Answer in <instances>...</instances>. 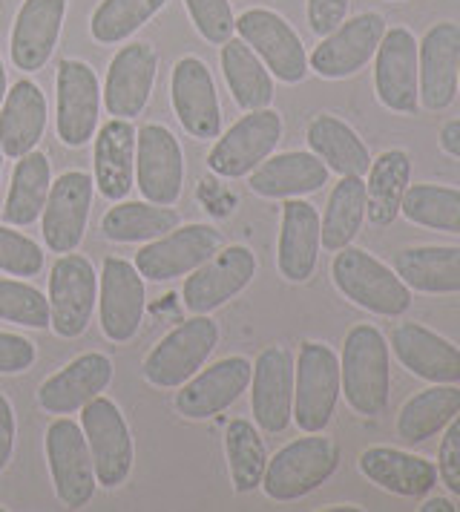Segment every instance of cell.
<instances>
[{"instance_id":"1","label":"cell","mask_w":460,"mask_h":512,"mask_svg":"<svg viewBox=\"0 0 460 512\" xmlns=\"http://www.w3.org/2000/svg\"><path fill=\"white\" fill-rule=\"evenodd\" d=\"M391 392V354L380 328L360 323L345 334L340 354V395L363 415L377 418L386 412Z\"/></svg>"},{"instance_id":"2","label":"cell","mask_w":460,"mask_h":512,"mask_svg":"<svg viewBox=\"0 0 460 512\" xmlns=\"http://www.w3.org/2000/svg\"><path fill=\"white\" fill-rule=\"evenodd\" d=\"M331 280L348 303L380 317H400L412 305V288L363 248H340L331 262Z\"/></svg>"},{"instance_id":"3","label":"cell","mask_w":460,"mask_h":512,"mask_svg":"<svg viewBox=\"0 0 460 512\" xmlns=\"http://www.w3.org/2000/svg\"><path fill=\"white\" fill-rule=\"evenodd\" d=\"M340 466V446L322 432H305L288 446H282L265 466L262 484L271 501L288 504L311 495L322 487Z\"/></svg>"},{"instance_id":"4","label":"cell","mask_w":460,"mask_h":512,"mask_svg":"<svg viewBox=\"0 0 460 512\" xmlns=\"http://www.w3.org/2000/svg\"><path fill=\"white\" fill-rule=\"evenodd\" d=\"M340 400V360L331 346L305 340L294 357V415L302 432H325Z\"/></svg>"},{"instance_id":"5","label":"cell","mask_w":460,"mask_h":512,"mask_svg":"<svg viewBox=\"0 0 460 512\" xmlns=\"http://www.w3.org/2000/svg\"><path fill=\"white\" fill-rule=\"evenodd\" d=\"M219 346V326L207 314H193L144 357V380L156 389H179Z\"/></svg>"},{"instance_id":"6","label":"cell","mask_w":460,"mask_h":512,"mask_svg":"<svg viewBox=\"0 0 460 512\" xmlns=\"http://www.w3.org/2000/svg\"><path fill=\"white\" fill-rule=\"evenodd\" d=\"M81 429L90 446L92 466H95V481L104 489L121 487L130 472H133V458L136 446L127 418L115 406L110 397H95L81 409Z\"/></svg>"},{"instance_id":"7","label":"cell","mask_w":460,"mask_h":512,"mask_svg":"<svg viewBox=\"0 0 460 512\" xmlns=\"http://www.w3.org/2000/svg\"><path fill=\"white\" fill-rule=\"evenodd\" d=\"M49 326L58 337H81L98 305V274L81 254L58 256L49 274Z\"/></svg>"},{"instance_id":"8","label":"cell","mask_w":460,"mask_h":512,"mask_svg":"<svg viewBox=\"0 0 460 512\" xmlns=\"http://www.w3.org/2000/svg\"><path fill=\"white\" fill-rule=\"evenodd\" d=\"M46 464L52 475V487L58 501L67 510H81L92 501L95 492V466L84 429L75 420H52L46 429Z\"/></svg>"},{"instance_id":"9","label":"cell","mask_w":460,"mask_h":512,"mask_svg":"<svg viewBox=\"0 0 460 512\" xmlns=\"http://www.w3.org/2000/svg\"><path fill=\"white\" fill-rule=\"evenodd\" d=\"M222 245H225V239L213 225H205V222L179 225L159 239H150L136 254L133 265L144 280L170 282L196 271Z\"/></svg>"},{"instance_id":"10","label":"cell","mask_w":460,"mask_h":512,"mask_svg":"<svg viewBox=\"0 0 460 512\" xmlns=\"http://www.w3.org/2000/svg\"><path fill=\"white\" fill-rule=\"evenodd\" d=\"M256 277V256L245 245H222L184 277L182 300L190 314H210L242 294Z\"/></svg>"},{"instance_id":"11","label":"cell","mask_w":460,"mask_h":512,"mask_svg":"<svg viewBox=\"0 0 460 512\" xmlns=\"http://www.w3.org/2000/svg\"><path fill=\"white\" fill-rule=\"evenodd\" d=\"M236 32L282 84H299L311 72L297 29L274 9H248L236 18Z\"/></svg>"},{"instance_id":"12","label":"cell","mask_w":460,"mask_h":512,"mask_svg":"<svg viewBox=\"0 0 460 512\" xmlns=\"http://www.w3.org/2000/svg\"><path fill=\"white\" fill-rule=\"evenodd\" d=\"M282 139V116L265 107L242 116L207 153V167L216 176L242 179L265 162Z\"/></svg>"},{"instance_id":"13","label":"cell","mask_w":460,"mask_h":512,"mask_svg":"<svg viewBox=\"0 0 460 512\" xmlns=\"http://www.w3.org/2000/svg\"><path fill=\"white\" fill-rule=\"evenodd\" d=\"M144 277L133 262L107 256L98 277V320L113 343H130L144 320Z\"/></svg>"},{"instance_id":"14","label":"cell","mask_w":460,"mask_h":512,"mask_svg":"<svg viewBox=\"0 0 460 512\" xmlns=\"http://www.w3.org/2000/svg\"><path fill=\"white\" fill-rule=\"evenodd\" d=\"M92 193H95V182L84 170H67L52 182L41 213L44 242L52 254H72L84 242Z\"/></svg>"},{"instance_id":"15","label":"cell","mask_w":460,"mask_h":512,"mask_svg":"<svg viewBox=\"0 0 460 512\" xmlns=\"http://www.w3.org/2000/svg\"><path fill=\"white\" fill-rule=\"evenodd\" d=\"M136 187L147 202L167 208L182 196V144L164 124H144L136 133Z\"/></svg>"},{"instance_id":"16","label":"cell","mask_w":460,"mask_h":512,"mask_svg":"<svg viewBox=\"0 0 460 512\" xmlns=\"http://www.w3.org/2000/svg\"><path fill=\"white\" fill-rule=\"evenodd\" d=\"M374 93L377 101L409 116L420 107V78H417V38L406 26L386 29L374 52Z\"/></svg>"},{"instance_id":"17","label":"cell","mask_w":460,"mask_h":512,"mask_svg":"<svg viewBox=\"0 0 460 512\" xmlns=\"http://www.w3.org/2000/svg\"><path fill=\"white\" fill-rule=\"evenodd\" d=\"M386 35V21L377 12H363L354 18H345L334 32H328L320 41V47L311 52L308 67L320 78L340 81L354 72H360Z\"/></svg>"},{"instance_id":"18","label":"cell","mask_w":460,"mask_h":512,"mask_svg":"<svg viewBox=\"0 0 460 512\" xmlns=\"http://www.w3.org/2000/svg\"><path fill=\"white\" fill-rule=\"evenodd\" d=\"M58 139L67 147H84L95 139L101 116V84L90 64L64 58L58 64Z\"/></svg>"},{"instance_id":"19","label":"cell","mask_w":460,"mask_h":512,"mask_svg":"<svg viewBox=\"0 0 460 512\" xmlns=\"http://www.w3.org/2000/svg\"><path fill=\"white\" fill-rule=\"evenodd\" d=\"M170 101L187 136L199 141L219 139L222 107H219L216 81L202 58L184 55L182 61H176L170 75Z\"/></svg>"},{"instance_id":"20","label":"cell","mask_w":460,"mask_h":512,"mask_svg":"<svg viewBox=\"0 0 460 512\" xmlns=\"http://www.w3.org/2000/svg\"><path fill=\"white\" fill-rule=\"evenodd\" d=\"M251 412L268 435L288 429L294 415V354L285 346L259 351L251 372Z\"/></svg>"},{"instance_id":"21","label":"cell","mask_w":460,"mask_h":512,"mask_svg":"<svg viewBox=\"0 0 460 512\" xmlns=\"http://www.w3.org/2000/svg\"><path fill=\"white\" fill-rule=\"evenodd\" d=\"M159 75V55L144 41L127 44L115 52L107 70V81L101 90V101L107 104V113L113 118L133 121L144 113Z\"/></svg>"},{"instance_id":"22","label":"cell","mask_w":460,"mask_h":512,"mask_svg":"<svg viewBox=\"0 0 460 512\" xmlns=\"http://www.w3.org/2000/svg\"><path fill=\"white\" fill-rule=\"evenodd\" d=\"M460 67V26L440 21L426 29L417 44V78H420V104L429 113L446 110L458 95Z\"/></svg>"},{"instance_id":"23","label":"cell","mask_w":460,"mask_h":512,"mask_svg":"<svg viewBox=\"0 0 460 512\" xmlns=\"http://www.w3.org/2000/svg\"><path fill=\"white\" fill-rule=\"evenodd\" d=\"M253 363L248 357H225L205 372H196L176 395V409L187 420H210L233 406L251 386Z\"/></svg>"},{"instance_id":"24","label":"cell","mask_w":460,"mask_h":512,"mask_svg":"<svg viewBox=\"0 0 460 512\" xmlns=\"http://www.w3.org/2000/svg\"><path fill=\"white\" fill-rule=\"evenodd\" d=\"M113 360L101 351L75 357L61 372L49 374L38 389V406L46 415H72L81 412L90 400L107 392L113 383Z\"/></svg>"},{"instance_id":"25","label":"cell","mask_w":460,"mask_h":512,"mask_svg":"<svg viewBox=\"0 0 460 512\" xmlns=\"http://www.w3.org/2000/svg\"><path fill=\"white\" fill-rule=\"evenodd\" d=\"M67 6L69 0H23L9 38V52L18 70H44L58 47Z\"/></svg>"},{"instance_id":"26","label":"cell","mask_w":460,"mask_h":512,"mask_svg":"<svg viewBox=\"0 0 460 512\" xmlns=\"http://www.w3.org/2000/svg\"><path fill=\"white\" fill-rule=\"evenodd\" d=\"M391 351L397 363L429 383H460V349L420 323H400L391 331Z\"/></svg>"},{"instance_id":"27","label":"cell","mask_w":460,"mask_h":512,"mask_svg":"<svg viewBox=\"0 0 460 512\" xmlns=\"http://www.w3.org/2000/svg\"><path fill=\"white\" fill-rule=\"evenodd\" d=\"M320 213L311 202L288 199L282 205L276 268L288 282H308L314 277L320 259Z\"/></svg>"},{"instance_id":"28","label":"cell","mask_w":460,"mask_h":512,"mask_svg":"<svg viewBox=\"0 0 460 512\" xmlns=\"http://www.w3.org/2000/svg\"><path fill=\"white\" fill-rule=\"evenodd\" d=\"M136 127L127 118H113L95 130V187L104 199L121 202L136 187Z\"/></svg>"},{"instance_id":"29","label":"cell","mask_w":460,"mask_h":512,"mask_svg":"<svg viewBox=\"0 0 460 512\" xmlns=\"http://www.w3.org/2000/svg\"><path fill=\"white\" fill-rule=\"evenodd\" d=\"M46 95L32 81H18L0 104V150L9 159H21L38 147L46 133Z\"/></svg>"},{"instance_id":"30","label":"cell","mask_w":460,"mask_h":512,"mask_svg":"<svg viewBox=\"0 0 460 512\" xmlns=\"http://www.w3.org/2000/svg\"><path fill=\"white\" fill-rule=\"evenodd\" d=\"M251 176V190L262 199H299L317 193L328 182V167L305 150H288L279 156H268Z\"/></svg>"},{"instance_id":"31","label":"cell","mask_w":460,"mask_h":512,"mask_svg":"<svg viewBox=\"0 0 460 512\" xmlns=\"http://www.w3.org/2000/svg\"><path fill=\"white\" fill-rule=\"evenodd\" d=\"M360 472L371 484L403 498H420L437 484V466L432 461L394 446H368L360 455Z\"/></svg>"},{"instance_id":"32","label":"cell","mask_w":460,"mask_h":512,"mask_svg":"<svg viewBox=\"0 0 460 512\" xmlns=\"http://www.w3.org/2000/svg\"><path fill=\"white\" fill-rule=\"evenodd\" d=\"M394 274L417 294H460V248L417 245L394 256Z\"/></svg>"},{"instance_id":"33","label":"cell","mask_w":460,"mask_h":512,"mask_svg":"<svg viewBox=\"0 0 460 512\" xmlns=\"http://www.w3.org/2000/svg\"><path fill=\"white\" fill-rule=\"evenodd\" d=\"M305 141L311 147V153L320 159L328 170L340 173V176H366L371 153H368L366 141L357 136V130L351 124H345L343 118L322 113L311 118Z\"/></svg>"},{"instance_id":"34","label":"cell","mask_w":460,"mask_h":512,"mask_svg":"<svg viewBox=\"0 0 460 512\" xmlns=\"http://www.w3.org/2000/svg\"><path fill=\"white\" fill-rule=\"evenodd\" d=\"M409 176H412V159L400 147L383 150L377 159H371L366 182V216L371 225L386 228L400 216Z\"/></svg>"},{"instance_id":"35","label":"cell","mask_w":460,"mask_h":512,"mask_svg":"<svg viewBox=\"0 0 460 512\" xmlns=\"http://www.w3.org/2000/svg\"><path fill=\"white\" fill-rule=\"evenodd\" d=\"M222 72L228 81V90L233 101L251 113V110H265L274 101V75L259 61L242 38H228L222 44Z\"/></svg>"},{"instance_id":"36","label":"cell","mask_w":460,"mask_h":512,"mask_svg":"<svg viewBox=\"0 0 460 512\" xmlns=\"http://www.w3.org/2000/svg\"><path fill=\"white\" fill-rule=\"evenodd\" d=\"M460 412L458 383H432L429 389L409 397L397 415V438L406 443H423Z\"/></svg>"},{"instance_id":"37","label":"cell","mask_w":460,"mask_h":512,"mask_svg":"<svg viewBox=\"0 0 460 512\" xmlns=\"http://www.w3.org/2000/svg\"><path fill=\"white\" fill-rule=\"evenodd\" d=\"M49 187H52V164L44 153L32 150L21 156L12 170V185L3 205V222L15 228L38 222V216L44 213Z\"/></svg>"},{"instance_id":"38","label":"cell","mask_w":460,"mask_h":512,"mask_svg":"<svg viewBox=\"0 0 460 512\" xmlns=\"http://www.w3.org/2000/svg\"><path fill=\"white\" fill-rule=\"evenodd\" d=\"M366 222V182L363 176H340L320 219V242L325 251L337 254L351 245Z\"/></svg>"},{"instance_id":"39","label":"cell","mask_w":460,"mask_h":512,"mask_svg":"<svg viewBox=\"0 0 460 512\" xmlns=\"http://www.w3.org/2000/svg\"><path fill=\"white\" fill-rule=\"evenodd\" d=\"M182 225V213L167 205L141 202H118L101 219V231L113 242H150Z\"/></svg>"},{"instance_id":"40","label":"cell","mask_w":460,"mask_h":512,"mask_svg":"<svg viewBox=\"0 0 460 512\" xmlns=\"http://www.w3.org/2000/svg\"><path fill=\"white\" fill-rule=\"evenodd\" d=\"M225 455H228L233 492L248 495L262 484V475L268 466V449L251 420H230L228 432H225Z\"/></svg>"},{"instance_id":"41","label":"cell","mask_w":460,"mask_h":512,"mask_svg":"<svg viewBox=\"0 0 460 512\" xmlns=\"http://www.w3.org/2000/svg\"><path fill=\"white\" fill-rule=\"evenodd\" d=\"M400 213L420 228L460 233V190L449 185H432V182L409 185Z\"/></svg>"},{"instance_id":"42","label":"cell","mask_w":460,"mask_h":512,"mask_svg":"<svg viewBox=\"0 0 460 512\" xmlns=\"http://www.w3.org/2000/svg\"><path fill=\"white\" fill-rule=\"evenodd\" d=\"M164 6L167 0H101L90 18V35L107 47L124 44Z\"/></svg>"},{"instance_id":"43","label":"cell","mask_w":460,"mask_h":512,"mask_svg":"<svg viewBox=\"0 0 460 512\" xmlns=\"http://www.w3.org/2000/svg\"><path fill=\"white\" fill-rule=\"evenodd\" d=\"M0 320L23 328H49V300L21 280H0Z\"/></svg>"},{"instance_id":"44","label":"cell","mask_w":460,"mask_h":512,"mask_svg":"<svg viewBox=\"0 0 460 512\" xmlns=\"http://www.w3.org/2000/svg\"><path fill=\"white\" fill-rule=\"evenodd\" d=\"M44 268V251L38 242L15 228L0 225V271L9 277H38Z\"/></svg>"},{"instance_id":"45","label":"cell","mask_w":460,"mask_h":512,"mask_svg":"<svg viewBox=\"0 0 460 512\" xmlns=\"http://www.w3.org/2000/svg\"><path fill=\"white\" fill-rule=\"evenodd\" d=\"M184 6H187L193 26L199 29V35L210 44L222 47L233 35L236 18L230 9V0H184Z\"/></svg>"},{"instance_id":"46","label":"cell","mask_w":460,"mask_h":512,"mask_svg":"<svg viewBox=\"0 0 460 512\" xmlns=\"http://www.w3.org/2000/svg\"><path fill=\"white\" fill-rule=\"evenodd\" d=\"M437 478L449 492L460 495V412L446 423V432L437 446Z\"/></svg>"},{"instance_id":"47","label":"cell","mask_w":460,"mask_h":512,"mask_svg":"<svg viewBox=\"0 0 460 512\" xmlns=\"http://www.w3.org/2000/svg\"><path fill=\"white\" fill-rule=\"evenodd\" d=\"M35 357H38V351L26 337L0 331V374L29 372Z\"/></svg>"},{"instance_id":"48","label":"cell","mask_w":460,"mask_h":512,"mask_svg":"<svg viewBox=\"0 0 460 512\" xmlns=\"http://www.w3.org/2000/svg\"><path fill=\"white\" fill-rule=\"evenodd\" d=\"M351 0H308V26L314 35L325 38L348 18Z\"/></svg>"},{"instance_id":"49","label":"cell","mask_w":460,"mask_h":512,"mask_svg":"<svg viewBox=\"0 0 460 512\" xmlns=\"http://www.w3.org/2000/svg\"><path fill=\"white\" fill-rule=\"evenodd\" d=\"M15 452V409L9 397L0 395V469H6Z\"/></svg>"},{"instance_id":"50","label":"cell","mask_w":460,"mask_h":512,"mask_svg":"<svg viewBox=\"0 0 460 512\" xmlns=\"http://www.w3.org/2000/svg\"><path fill=\"white\" fill-rule=\"evenodd\" d=\"M437 144H440V150H443L446 156L460 159V118H455V121H446V124L440 127Z\"/></svg>"},{"instance_id":"51","label":"cell","mask_w":460,"mask_h":512,"mask_svg":"<svg viewBox=\"0 0 460 512\" xmlns=\"http://www.w3.org/2000/svg\"><path fill=\"white\" fill-rule=\"evenodd\" d=\"M420 512H455L458 507L449 501V498H443V495H435V498H426L420 507H417Z\"/></svg>"},{"instance_id":"52","label":"cell","mask_w":460,"mask_h":512,"mask_svg":"<svg viewBox=\"0 0 460 512\" xmlns=\"http://www.w3.org/2000/svg\"><path fill=\"white\" fill-rule=\"evenodd\" d=\"M325 512H360V507L354 504H334V507H322Z\"/></svg>"},{"instance_id":"53","label":"cell","mask_w":460,"mask_h":512,"mask_svg":"<svg viewBox=\"0 0 460 512\" xmlns=\"http://www.w3.org/2000/svg\"><path fill=\"white\" fill-rule=\"evenodd\" d=\"M6 70H3V58H0V104H3V98H6Z\"/></svg>"},{"instance_id":"54","label":"cell","mask_w":460,"mask_h":512,"mask_svg":"<svg viewBox=\"0 0 460 512\" xmlns=\"http://www.w3.org/2000/svg\"><path fill=\"white\" fill-rule=\"evenodd\" d=\"M0 173H3V150H0Z\"/></svg>"},{"instance_id":"55","label":"cell","mask_w":460,"mask_h":512,"mask_svg":"<svg viewBox=\"0 0 460 512\" xmlns=\"http://www.w3.org/2000/svg\"><path fill=\"white\" fill-rule=\"evenodd\" d=\"M458 87H460V67H458Z\"/></svg>"}]
</instances>
